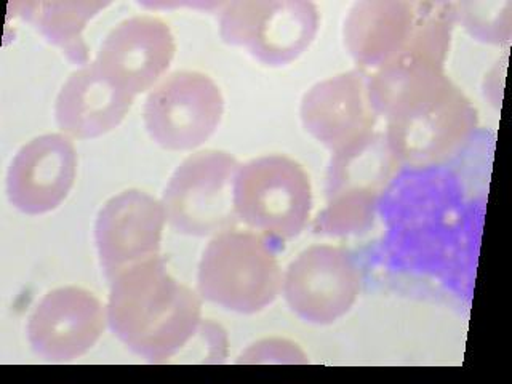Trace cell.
Wrapping results in <instances>:
<instances>
[{"label":"cell","mask_w":512,"mask_h":384,"mask_svg":"<svg viewBox=\"0 0 512 384\" xmlns=\"http://www.w3.org/2000/svg\"><path fill=\"white\" fill-rule=\"evenodd\" d=\"M368 98L386 119V141L400 165L442 164L471 140L479 114L445 74V64L402 53L368 74Z\"/></svg>","instance_id":"cell-1"},{"label":"cell","mask_w":512,"mask_h":384,"mask_svg":"<svg viewBox=\"0 0 512 384\" xmlns=\"http://www.w3.org/2000/svg\"><path fill=\"white\" fill-rule=\"evenodd\" d=\"M111 282L108 324L136 356H176L199 332L202 301L170 274L159 255L120 271Z\"/></svg>","instance_id":"cell-2"},{"label":"cell","mask_w":512,"mask_h":384,"mask_svg":"<svg viewBox=\"0 0 512 384\" xmlns=\"http://www.w3.org/2000/svg\"><path fill=\"white\" fill-rule=\"evenodd\" d=\"M268 237L224 229L200 258L197 290L204 300L237 314H256L277 300L284 276Z\"/></svg>","instance_id":"cell-3"},{"label":"cell","mask_w":512,"mask_h":384,"mask_svg":"<svg viewBox=\"0 0 512 384\" xmlns=\"http://www.w3.org/2000/svg\"><path fill=\"white\" fill-rule=\"evenodd\" d=\"M234 208L237 218L261 236L295 239L311 216L309 175L282 154L256 157L237 170Z\"/></svg>","instance_id":"cell-4"},{"label":"cell","mask_w":512,"mask_h":384,"mask_svg":"<svg viewBox=\"0 0 512 384\" xmlns=\"http://www.w3.org/2000/svg\"><path fill=\"white\" fill-rule=\"evenodd\" d=\"M319 10L306 0H237L223 4L221 39L272 68L293 63L319 31Z\"/></svg>","instance_id":"cell-5"},{"label":"cell","mask_w":512,"mask_h":384,"mask_svg":"<svg viewBox=\"0 0 512 384\" xmlns=\"http://www.w3.org/2000/svg\"><path fill=\"white\" fill-rule=\"evenodd\" d=\"M240 164L224 151L196 152L184 159L162 196L165 218L184 236H215L236 223L234 184Z\"/></svg>","instance_id":"cell-6"},{"label":"cell","mask_w":512,"mask_h":384,"mask_svg":"<svg viewBox=\"0 0 512 384\" xmlns=\"http://www.w3.org/2000/svg\"><path fill=\"white\" fill-rule=\"evenodd\" d=\"M224 114V98L212 77L176 71L152 88L143 108L144 127L167 151L197 149L212 138Z\"/></svg>","instance_id":"cell-7"},{"label":"cell","mask_w":512,"mask_h":384,"mask_svg":"<svg viewBox=\"0 0 512 384\" xmlns=\"http://www.w3.org/2000/svg\"><path fill=\"white\" fill-rule=\"evenodd\" d=\"M360 271L348 250L335 245L306 248L285 272L282 290L293 314L314 325H330L359 298Z\"/></svg>","instance_id":"cell-8"},{"label":"cell","mask_w":512,"mask_h":384,"mask_svg":"<svg viewBox=\"0 0 512 384\" xmlns=\"http://www.w3.org/2000/svg\"><path fill=\"white\" fill-rule=\"evenodd\" d=\"M175 52V37L164 20L138 15L109 32L93 63L112 84L135 98L159 84Z\"/></svg>","instance_id":"cell-9"},{"label":"cell","mask_w":512,"mask_h":384,"mask_svg":"<svg viewBox=\"0 0 512 384\" xmlns=\"http://www.w3.org/2000/svg\"><path fill=\"white\" fill-rule=\"evenodd\" d=\"M300 117L304 130L332 154L373 135L380 117L368 98L367 72L352 69L309 88Z\"/></svg>","instance_id":"cell-10"},{"label":"cell","mask_w":512,"mask_h":384,"mask_svg":"<svg viewBox=\"0 0 512 384\" xmlns=\"http://www.w3.org/2000/svg\"><path fill=\"white\" fill-rule=\"evenodd\" d=\"M108 324L101 301L80 287H61L39 301L28 320L29 344L50 362H68L87 354Z\"/></svg>","instance_id":"cell-11"},{"label":"cell","mask_w":512,"mask_h":384,"mask_svg":"<svg viewBox=\"0 0 512 384\" xmlns=\"http://www.w3.org/2000/svg\"><path fill=\"white\" fill-rule=\"evenodd\" d=\"M162 202L138 189H128L103 205L95 223V242L108 280L133 264L159 255L164 234Z\"/></svg>","instance_id":"cell-12"},{"label":"cell","mask_w":512,"mask_h":384,"mask_svg":"<svg viewBox=\"0 0 512 384\" xmlns=\"http://www.w3.org/2000/svg\"><path fill=\"white\" fill-rule=\"evenodd\" d=\"M77 175V152L61 133L37 136L16 152L7 173L10 204L24 215L53 212L71 192Z\"/></svg>","instance_id":"cell-13"},{"label":"cell","mask_w":512,"mask_h":384,"mask_svg":"<svg viewBox=\"0 0 512 384\" xmlns=\"http://www.w3.org/2000/svg\"><path fill=\"white\" fill-rule=\"evenodd\" d=\"M418 18L420 4L415 2H357L344 21V45L360 69L376 71L404 53Z\"/></svg>","instance_id":"cell-14"},{"label":"cell","mask_w":512,"mask_h":384,"mask_svg":"<svg viewBox=\"0 0 512 384\" xmlns=\"http://www.w3.org/2000/svg\"><path fill=\"white\" fill-rule=\"evenodd\" d=\"M133 100L90 63L71 74L61 88L55 104L56 122L72 138L93 140L119 127Z\"/></svg>","instance_id":"cell-15"},{"label":"cell","mask_w":512,"mask_h":384,"mask_svg":"<svg viewBox=\"0 0 512 384\" xmlns=\"http://www.w3.org/2000/svg\"><path fill=\"white\" fill-rule=\"evenodd\" d=\"M399 162L383 133L375 132L351 148L332 154L327 172V196L336 192H365L381 196Z\"/></svg>","instance_id":"cell-16"},{"label":"cell","mask_w":512,"mask_h":384,"mask_svg":"<svg viewBox=\"0 0 512 384\" xmlns=\"http://www.w3.org/2000/svg\"><path fill=\"white\" fill-rule=\"evenodd\" d=\"M109 2H20L13 7L50 44L60 48L71 63H88V47L82 32Z\"/></svg>","instance_id":"cell-17"},{"label":"cell","mask_w":512,"mask_h":384,"mask_svg":"<svg viewBox=\"0 0 512 384\" xmlns=\"http://www.w3.org/2000/svg\"><path fill=\"white\" fill-rule=\"evenodd\" d=\"M378 197L365 192H336L314 223L317 234L332 237L359 236L372 228Z\"/></svg>","instance_id":"cell-18"},{"label":"cell","mask_w":512,"mask_h":384,"mask_svg":"<svg viewBox=\"0 0 512 384\" xmlns=\"http://www.w3.org/2000/svg\"><path fill=\"white\" fill-rule=\"evenodd\" d=\"M511 2H461L455 5L456 20L474 39L501 45L511 39Z\"/></svg>","instance_id":"cell-19"},{"label":"cell","mask_w":512,"mask_h":384,"mask_svg":"<svg viewBox=\"0 0 512 384\" xmlns=\"http://www.w3.org/2000/svg\"><path fill=\"white\" fill-rule=\"evenodd\" d=\"M240 364H306L308 357L295 343L264 340L255 343L240 356Z\"/></svg>","instance_id":"cell-20"}]
</instances>
